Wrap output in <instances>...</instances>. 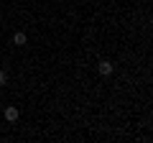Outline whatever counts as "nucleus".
<instances>
[{
	"label": "nucleus",
	"instance_id": "nucleus-1",
	"mask_svg": "<svg viewBox=\"0 0 153 143\" xmlns=\"http://www.w3.org/2000/svg\"><path fill=\"white\" fill-rule=\"evenodd\" d=\"M97 72L100 74H102V77H110V74H112V61H107V59H102L97 64Z\"/></svg>",
	"mask_w": 153,
	"mask_h": 143
},
{
	"label": "nucleus",
	"instance_id": "nucleus-2",
	"mask_svg": "<svg viewBox=\"0 0 153 143\" xmlns=\"http://www.w3.org/2000/svg\"><path fill=\"white\" fill-rule=\"evenodd\" d=\"M18 115H21V112H18L16 105H8V107H5V120H8V123H16Z\"/></svg>",
	"mask_w": 153,
	"mask_h": 143
},
{
	"label": "nucleus",
	"instance_id": "nucleus-3",
	"mask_svg": "<svg viewBox=\"0 0 153 143\" xmlns=\"http://www.w3.org/2000/svg\"><path fill=\"white\" fill-rule=\"evenodd\" d=\"M26 41H28V36L23 31H18V33H13V44L16 46H26Z\"/></svg>",
	"mask_w": 153,
	"mask_h": 143
},
{
	"label": "nucleus",
	"instance_id": "nucleus-4",
	"mask_svg": "<svg viewBox=\"0 0 153 143\" xmlns=\"http://www.w3.org/2000/svg\"><path fill=\"white\" fill-rule=\"evenodd\" d=\"M5 84H8V74L0 69V87H5Z\"/></svg>",
	"mask_w": 153,
	"mask_h": 143
}]
</instances>
